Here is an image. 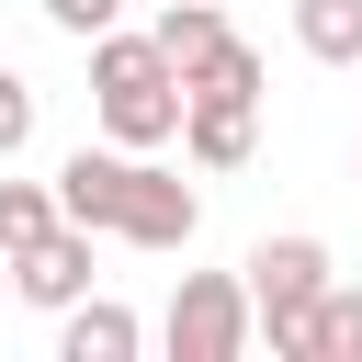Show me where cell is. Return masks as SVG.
<instances>
[{
  "label": "cell",
  "instance_id": "6da1fadb",
  "mask_svg": "<svg viewBox=\"0 0 362 362\" xmlns=\"http://www.w3.org/2000/svg\"><path fill=\"white\" fill-rule=\"evenodd\" d=\"M90 113L113 147H170L181 136V68L158 34H90Z\"/></svg>",
  "mask_w": 362,
  "mask_h": 362
},
{
  "label": "cell",
  "instance_id": "7a4b0ae2",
  "mask_svg": "<svg viewBox=\"0 0 362 362\" xmlns=\"http://www.w3.org/2000/svg\"><path fill=\"white\" fill-rule=\"evenodd\" d=\"M249 305H260V339L283 351V362H317V294L339 283L328 272V238H260L249 260Z\"/></svg>",
  "mask_w": 362,
  "mask_h": 362
},
{
  "label": "cell",
  "instance_id": "3957f363",
  "mask_svg": "<svg viewBox=\"0 0 362 362\" xmlns=\"http://www.w3.org/2000/svg\"><path fill=\"white\" fill-rule=\"evenodd\" d=\"M170 362H238L260 339V305H249V272H181L170 317H158Z\"/></svg>",
  "mask_w": 362,
  "mask_h": 362
},
{
  "label": "cell",
  "instance_id": "277c9868",
  "mask_svg": "<svg viewBox=\"0 0 362 362\" xmlns=\"http://www.w3.org/2000/svg\"><path fill=\"white\" fill-rule=\"evenodd\" d=\"M192 226H204V192H192L181 170H158V158L136 147V181H124V215H113V238H124V249H158V260H170V249H192Z\"/></svg>",
  "mask_w": 362,
  "mask_h": 362
},
{
  "label": "cell",
  "instance_id": "5b68a950",
  "mask_svg": "<svg viewBox=\"0 0 362 362\" xmlns=\"http://www.w3.org/2000/svg\"><path fill=\"white\" fill-rule=\"evenodd\" d=\"M11 294H23V305H45V317H57V305H79V294H90V226H68V215H57L34 249H11Z\"/></svg>",
  "mask_w": 362,
  "mask_h": 362
},
{
  "label": "cell",
  "instance_id": "8992f818",
  "mask_svg": "<svg viewBox=\"0 0 362 362\" xmlns=\"http://www.w3.org/2000/svg\"><path fill=\"white\" fill-rule=\"evenodd\" d=\"M124 181H136V147H68V170H57V215L90 226V238H113Z\"/></svg>",
  "mask_w": 362,
  "mask_h": 362
},
{
  "label": "cell",
  "instance_id": "52a82bcc",
  "mask_svg": "<svg viewBox=\"0 0 362 362\" xmlns=\"http://www.w3.org/2000/svg\"><path fill=\"white\" fill-rule=\"evenodd\" d=\"M249 147H260V102H226V90L181 102V158L192 170H249Z\"/></svg>",
  "mask_w": 362,
  "mask_h": 362
},
{
  "label": "cell",
  "instance_id": "ba28073f",
  "mask_svg": "<svg viewBox=\"0 0 362 362\" xmlns=\"http://www.w3.org/2000/svg\"><path fill=\"white\" fill-rule=\"evenodd\" d=\"M136 305H113V294H79V305H57V362H136Z\"/></svg>",
  "mask_w": 362,
  "mask_h": 362
},
{
  "label": "cell",
  "instance_id": "9c48e42d",
  "mask_svg": "<svg viewBox=\"0 0 362 362\" xmlns=\"http://www.w3.org/2000/svg\"><path fill=\"white\" fill-rule=\"evenodd\" d=\"M294 45L317 68H362V0H294Z\"/></svg>",
  "mask_w": 362,
  "mask_h": 362
},
{
  "label": "cell",
  "instance_id": "30bf717a",
  "mask_svg": "<svg viewBox=\"0 0 362 362\" xmlns=\"http://www.w3.org/2000/svg\"><path fill=\"white\" fill-rule=\"evenodd\" d=\"M260 79H272V68H260V45H238V34H226L215 57H192V68H181V102H192V90H226V102H260Z\"/></svg>",
  "mask_w": 362,
  "mask_h": 362
},
{
  "label": "cell",
  "instance_id": "8fae6325",
  "mask_svg": "<svg viewBox=\"0 0 362 362\" xmlns=\"http://www.w3.org/2000/svg\"><path fill=\"white\" fill-rule=\"evenodd\" d=\"M147 34H158V57H170V68H192V57H215V45H226V11H215V0H170Z\"/></svg>",
  "mask_w": 362,
  "mask_h": 362
},
{
  "label": "cell",
  "instance_id": "7c38bea8",
  "mask_svg": "<svg viewBox=\"0 0 362 362\" xmlns=\"http://www.w3.org/2000/svg\"><path fill=\"white\" fill-rule=\"evenodd\" d=\"M57 226V181H0V249H34Z\"/></svg>",
  "mask_w": 362,
  "mask_h": 362
},
{
  "label": "cell",
  "instance_id": "4fadbf2b",
  "mask_svg": "<svg viewBox=\"0 0 362 362\" xmlns=\"http://www.w3.org/2000/svg\"><path fill=\"white\" fill-rule=\"evenodd\" d=\"M317 362H362V283L317 294Z\"/></svg>",
  "mask_w": 362,
  "mask_h": 362
},
{
  "label": "cell",
  "instance_id": "5bb4252c",
  "mask_svg": "<svg viewBox=\"0 0 362 362\" xmlns=\"http://www.w3.org/2000/svg\"><path fill=\"white\" fill-rule=\"evenodd\" d=\"M23 147H34V90L0 68V158H23Z\"/></svg>",
  "mask_w": 362,
  "mask_h": 362
},
{
  "label": "cell",
  "instance_id": "9a60e30c",
  "mask_svg": "<svg viewBox=\"0 0 362 362\" xmlns=\"http://www.w3.org/2000/svg\"><path fill=\"white\" fill-rule=\"evenodd\" d=\"M113 11H124V0H45V23H57V34H79V45H90V34H113Z\"/></svg>",
  "mask_w": 362,
  "mask_h": 362
},
{
  "label": "cell",
  "instance_id": "2e32d148",
  "mask_svg": "<svg viewBox=\"0 0 362 362\" xmlns=\"http://www.w3.org/2000/svg\"><path fill=\"white\" fill-rule=\"evenodd\" d=\"M0 283H11V249H0Z\"/></svg>",
  "mask_w": 362,
  "mask_h": 362
}]
</instances>
